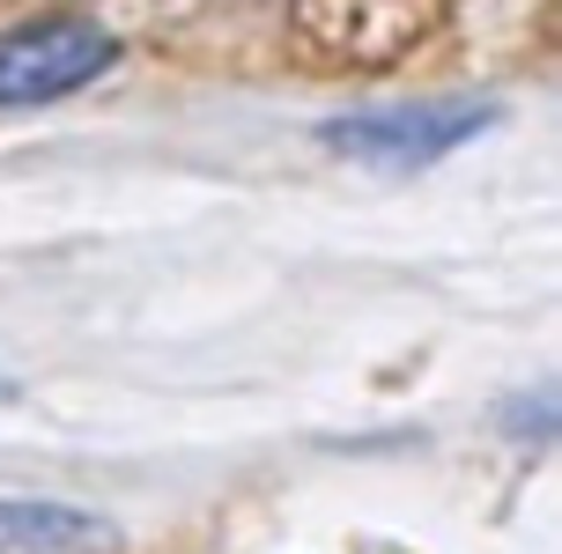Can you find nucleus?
<instances>
[{
    "label": "nucleus",
    "instance_id": "obj_1",
    "mask_svg": "<svg viewBox=\"0 0 562 554\" xmlns=\"http://www.w3.org/2000/svg\"><path fill=\"white\" fill-rule=\"evenodd\" d=\"M481 126H496V104H488V97H429V104L348 111V118H326L318 134H326V148L348 156V163L407 178V170H429V163H445L451 148H467Z\"/></svg>",
    "mask_w": 562,
    "mask_h": 554
},
{
    "label": "nucleus",
    "instance_id": "obj_2",
    "mask_svg": "<svg viewBox=\"0 0 562 554\" xmlns=\"http://www.w3.org/2000/svg\"><path fill=\"white\" fill-rule=\"evenodd\" d=\"M119 59L112 30L89 15H37V23L0 30V104H53L97 82Z\"/></svg>",
    "mask_w": 562,
    "mask_h": 554
},
{
    "label": "nucleus",
    "instance_id": "obj_3",
    "mask_svg": "<svg viewBox=\"0 0 562 554\" xmlns=\"http://www.w3.org/2000/svg\"><path fill=\"white\" fill-rule=\"evenodd\" d=\"M104 540H112V525L75 510V502L0 496V554H82V547H104Z\"/></svg>",
    "mask_w": 562,
    "mask_h": 554
}]
</instances>
